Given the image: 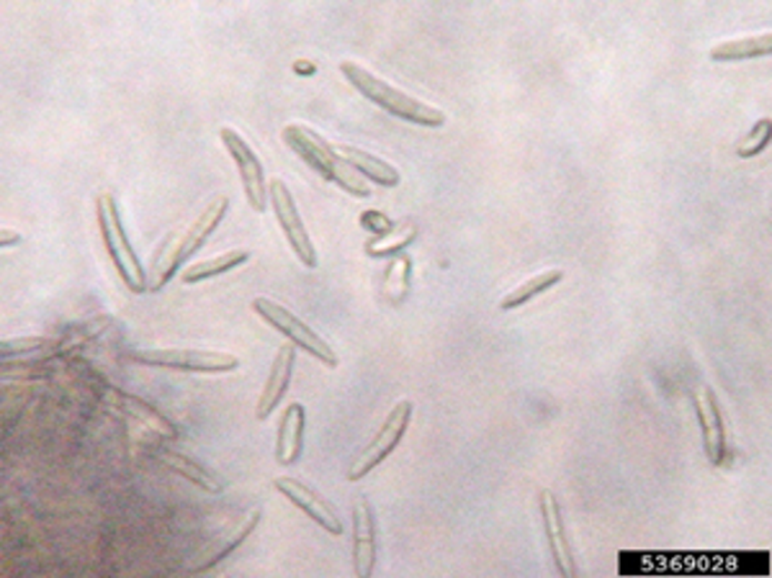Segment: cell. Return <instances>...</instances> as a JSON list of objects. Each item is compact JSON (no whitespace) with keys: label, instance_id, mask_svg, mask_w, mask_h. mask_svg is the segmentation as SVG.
<instances>
[{"label":"cell","instance_id":"cell-5","mask_svg":"<svg viewBox=\"0 0 772 578\" xmlns=\"http://www.w3.org/2000/svg\"><path fill=\"white\" fill-rule=\"evenodd\" d=\"M253 312L260 316V320H265L268 324H271L273 329H279L283 337L294 342L297 347H302L304 353L314 355L317 361H322L324 365H328V368H338V355H335V349H332L330 342L324 339L322 335H317V332L309 327L307 322L299 320V316L294 312H289L287 306L275 304V301H271V298L258 296V298H253Z\"/></svg>","mask_w":772,"mask_h":578},{"label":"cell","instance_id":"cell-11","mask_svg":"<svg viewBox=\"0 0 772 578\" xmlns=\"http://www.w3.org/2000/svg\"><path fill=\"white\" fill-rule=\"evenodd\" d=\"M377 566V519L365 496L353 501V568L359 578H369Z\"/></svg>","mask_w":772,"mask_h":578},{"label":"cell","instance_id":"cell-3","mask_svg":"<svg viewBox=\"0 0 772 578\" xmlns=\"http://www.w3.org/2000/svg\"><path fill=\"white\" fill-rule=\"evenodd\" d=\"M227 209H230V199H227V195H219V199L211 201L209 206L201 211V216H197V222H193L183 234L181 232L170 234L168 242L162 244L160 255L154 257V265H152L154 278L150 283V291H160L170 278H173L178 265L186 263V260H189L193 252H197L201 244L211 237V232H214L219 222L227 216Z\"/></svg>","mask_w":772,"mask_h":578},{"label":"cell","instance_id":"cell-17","mask_svg":"<svg viewBox=\"0 0 772 578\" xmlns=\"http://www.w3.org/2000/svg\"><path fill=\"white\" fill-rule=\"evenodd\" d=\"M338 152H340V158H343L348 165L355 170V173L369 178V181H373V183L387 185V189H394V185H400V181H402L400 170H397L394 165H389L387 160L373 158V154L359 150V146L340 144Z\"/></svg>","mask_w":772,"mask_h":578},{"label":"cell","instance_id":"cell-13","mask_svg":"<svg viewBox=\"0 0 772 578\" xmlns=\"http://www.w3.org/2000/svg\"><path fill=\"white\" fill-rule=\"evenodd\" d=\"M695 412L698 422H701L705 455H709L713 466H721V463L726 460V427H723L719 398L711 388H703L701 394L695 396Z\"/></svg>","mask_w":772,"mask_h":578},{"label":"cell","instance_id":"cell-2","mask_svg":"<svg viewBox=\"0 0 772 578\" xmlns=\"http://www.w3.org/2000/svg\"><path fill=\"white\" fill-rule=\"evenodd\" d=\"M340 72H343V75L348 78V83H351L355 91L365 98V101L377 103L379 109H384L387 113H392V116H397V119L412 121V124H420V126H443L445 124V113L441 109H435V105H428V103L418 101V98L397 91L394 85L379 80L377 75H373V72L361 68V64L343 62L340 64Z\"/></svg>","mask_w":772,"mask_h":578},{"label":"cell","instance_id":"cell-10","mask_svg":"<svg viewBox=\"0 0 772 578\" xmlns=\"http://www.w3.org/2000/svg\"><path fill=\"white\" fill-rule=\"evenodd\" d=\"M539 509H541V523H543V535H547V545L551 552V560H554L557 571L562 578H574V556H572V542L567 537L562 507H559L557 496L543 488L539 494Z\"/></svg>","mask_w":772,"mask_h":578},{"label":"cell","instance_id":"cell-22","mask_svg":"<svg viewBox=\"0 0 772 578\" xmlns=\"http://www.w3.org/2000/svg\"><path fill=\"white\" fill-rule=\"evenodd\" d=\"M418 240V226L412 222H400L381 237H373L365 242V255L371 257H387V255H400L402 250H408L410 244Z\"/></svg>","mask_w":772,"mask_h":578},{"label":"cell","instance_id":"cell-7","mask_svg":"<svg viewBox=\"0 0 772 578\" xmlns=\"http://www.w3.org/2000/svg\"><path fill=\"white\" fill-rule=\"evenodd\" d=\"M129 361L140 365H154V368H173L191 373H227L234 371L240 361L230 353H214V349H181V347H162V349H134Z\"/></svg>","mask_w":772,"mask_h":578},{"label":"cell","instance_id":"cell-19","mask_svg":"<svg viewBox=\"0 0 772 578\" xmlns=\"http://www.w3.org/2000/svg\"><path fill=\"white\" fill-rule=\"evenodd\" d=\"M772 52V34H754V37H742V39H731V42H721L711 49V60L716 62H736V60H758V57H765Z\"/></svg>","mask_w":772,"mask_h":578},{"label":"cell","instance_id":"cell-18","mask_svg":"<svg viewBox=\"0 0 772 578\" xmlns=\"http://www.w3.org/2000/svg\"><path fill=\"white\" fill-rule=\"evenodd\" d=\"M158 460L166 468L173 470V474L183 476L186 481H191L193 486H199L201 491H207V494H219V491H222V484H219V478L211 474L207 466H201L199 460L189 458V455L170 450V447H158Z\"/></svg>","mask_w":772,"mask_h":578},{"label":"cell","instance_id":"cell-23","mask_svg":"<svg viewBox=\"0 0 772 578\" xmlns=\"http://www.w3.org/2000/svg\"><path fill=\"white\" fill-rule=\"evenodd\" d=\"M410 267H412V260H410V255H404V252H400V255H394L392 263L387 265L384 296L392 301V304H402L404 296H408V291H410Z\"/></svg>","mask_w":772,"mask_h":578},{"label":"cell","instance_id":"cell-20","mask_svg":"<svg viewBox=\"0 0 772 578\" xmlns=\"http://www.w3.org/2000/svg\"><path fill=\"white\" fill-rule=\"evenodd\" d=\"M562 278H564V273L559 271V267H554V271L541 273V275H533L531 281L520 283L518 288L508 291L505 296L500 298V308H502V312H513V308L523 306V304H528V301H531V298L541 296V293H547V291L554 288L557 283L562 281Z\"/></svg>","mask_w":772,"mask_h":578},{"label":"cell","instance_id":"cell-4","mask_svg":"<svg viewBox=\"0 0 772 578\" xmlns=\"http://www.w3.org/2000/svg\"><path fill=\"white\" fill-rule=\"evenodd\" d=\"M96 219H99L106 252H109L111 263L117 267L119 278L124 281V286L132 293L148 291V273H144L140 257H137L132 242L127 237L124 224H121L119 203L111 193H101L99 199H96Z\"/></svg>","mask_w":772,"mask_h":578},{"label":"cell","instance_id":"cell-25","mask_svg":"<svg viewBox=\"0 0 772 578\" xmlns=\"http://www.w3.org/2000/svg\"><path fill=\"white\" fill-rule=\"evenodd\" d=\"M127 404L132 406V412H134V417H140L142 422H148V425L154 429V433H160V435H168V437H178V429L173 422H168L166 417L158 409H152V406L148 402H137V398L129 396L127 398Z\"/></svg>","mask_w":772,"mask_h":578},{"label":"cell","instance_id":"cell-29","mask_svg":"<svg viewBox=\"0 0 772 578\" xmlns=\"http://www.w3.org/2000/svg\"><path fill=\"white\" fill-rule=\"evenodd\" d=\"M11 242H19V234H16V237H11V234L3 232V242H0V244H3V247H8V244H11Z\"/></svg>","mask_w":772,"mask_h":578},{"label":"cell","instance_id":"cell-24","mask_svg":"<svg viewBox=\"0 0 772 578\" xmlns=\"http://www.w3.org/2000/svg\"><path fill=\"white\" fill-rule=\"evenodd\" d=\"M770 132H772V121L770 119H760L758 124L750 129V134H746L744 140L736 144L739 158L750 160V158H754V154H760L762 150H765L768 142H770Z\"/></svg>","mask_w":772,"mask_h":578},{"label":"cell","instance_id":"cell-26","mask_svg":"<svg viewBox=\"0 0 772 578\" xmlns=\"http://www.w3.org/2000/svg\"><path fill=\"white\" fill-rule=\"evenodd\" d=\"M361 224L373 234V237H381V234H387L394 226L392 219H387L381 211H363Z\"/></svg>","mask_w":772,"mask_h":578},{"label":"cell","instance_id":"cell-21","mask_svg":"<svg viewBox=\"0 0 772 578\" xmlns=\"http://www.w3.org/2000/svg\"><path fill=\"white\" fill-rule=\"evenodd\" d=\"M250 260V252L248 250H232V252H224V255H219V257H211V260H201V263L197 265H191L189 271H183L181 275V281L183 283H201V281H209V278H217V275H222L227 271H234V267L242 265V263H248Z\"/></svg>","mask_w":772,"mask_h":578},{"label":"cell","instance_id":"cell-15","mask_svg":"<svg viewBox=\"0 0 772 578\" xmlns=\"http://www.w3.org/2000/svg\"><path fill=\"white\" fill-rule=\"evenodd\" d=\"M260 523V511L253 509L250 515H245L240 519L238 525L232 527L230 533H224V535H217L214 540H211L207 548H201V552L197 558H193V564H191V574H199V571H209V568H214L219 560L230 556V552L238 548L240 542H245L250 533L255 530Z\"/></svg>","mask_w":772,"mask_h":578},{"label":"cell","instance_id":"cell-27","mask_svg":"<svg viewBox=\"0 0 772 578\" xmlns=\"http://www.w3.org/2000/svg\"><path fill=\"white\" fill-rule=\"evenodd\" d=\"M50 345V339H16V342H3V355H11V349H39Z\"/></svg>","mask_w":772,"mask_h":578},{"label":"cell","instance_id":"cell-14","mask_svg":"<svg viewBox=\"0 0 772 578\" xmlns=\"http://www.w3.org/2000/svg\"><path fill=\"white\" fill-rule=\"evenodd\" d=\"M294 363H297V349L291 345L281 347L279 355H275L273 365H271V373H268L263 394H260V398H258V406H255V419L258 422H265L275 409H279V404L283 402V396H287V391H289L291 373H294Z\"/></svg>","mask_w":772,"mask_h":578},{"label":"cell","instance_id":"cell-8","mask_svg":"<svg viewBox=\"0 0 772 578\" xmlns=\"http://www.w3.org/2000/svg\"><path fill=\"white\" fill-rule=\"evenodd\" d=\"M268 201H271L273 214L279 219L283 237L291 244L294 255L302 260L304 267H317V250L312 244V237H309L302 216H299L294 195H291L281 178H273L271 185H268Z\"/></svg>","mask_w":772,"mask_h":578},{"label":"cell","instance_id":"cell-6","mask_svg":"<svg viewBox=\"0 0 772 578\" xmlns=\"http://www.w3.org/2000/svg\"><path fill=\"white\" fill-rule=\"evenodd\" d=\"M412 422V404L410 402H397L392 412L387 414V419L381 422L377 435L369 445L363 447V453L355 458V463L348 468V481H361L363 476H369L373 468H379L389 455L397 450V445L402 443L404 433H408Z\"/></svg>","mask_w":772,"mask_h":578},{"label":"cell","instance_id":"cell-28","mask_svg":"<svg viewBox=\"0 0 772 578\" xmlns=\"http://www.w3.org/2000/svg\"><path fill=\"white\" fill-rule=\"evenodd\" d=\"M294 70H297V72H307V75H312V72H314L317 68H314V64H312V62H307V60H299V62L294 64Z\"/></svg>","mask_w":772,"mask_h":578},{"label":"cell","instance_id":"cell-16","mask_svg":"<svg viewBox=\"0 0 772 578\" xmlns=\"http://www.w3.org/2000/svg\"><path fill=\"white\" fill-rule=\"evenodd\" d=\"M304 429H307V409L299 402L289 404L281 414L279 437H275V460L281 466H294L299 455L304 450Z\"/></svg>","mask_w":772,"mask_h":578},{"label":"cell","instance_id":"cell-1","mask_svg":"<svg viewBox=\"0 0 772 578\" xmlns=\"http://www.w3.org/2000/svg\"><path fill=\"white\" fill-rule=\"evenodd\" d=\"M283 142H287L291 150H294L299 158L314 170V173H320L324 181H332L345 193L355 195V199H369L371 195L365 178L355 173V170L340 158L335 146L324 142L322 136L312 132L309 126H299V124L287 126L283 129Z\"/></svg>","mask_w":772,"mask_h":578},{"label":"cell","instance_id":"cell-12","mask_svg":"<svg viewBox=\"0 0 772 578\" xmlns=\"http://www.w3.org/2000/svg\"><path fill=\"white\" fill-rule=\"evenodd\" d=\"M273 486L279 488V491L287 496L291 504H297V507L302 509L307 517H312L324 533L343 535V523H340L338 511L332 509L320 494L312 491V488L304 486L302 481H297V478H287V476L273 478Z\"/></svg>","mask_w":772,"mask_h":578},{"label":"cell","instance_id":"cell-9","mask_svg":"<svg viewBox=\"0 0 772 578\" xmlns=\"http://www.w3.org/2000/svg\"><path fill=\"white\" fill-rule=\"evenodd\" d=\"M219 136H222L227 152H230L234 165H238L242 191H245V199L250 203V209L258 211V214H263L265 203H268V183H265V173H263V162L258 160L253 146L242 140V136L234 132V129L224 126L222 132H219Z\"/></svg>","mask_w":772,"mask_h":578}]
</instances>
